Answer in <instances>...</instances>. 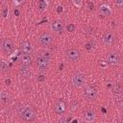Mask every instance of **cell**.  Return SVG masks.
<instances>
[{
  "label": "cell",
  "instance_id": "6da1fadb",
  "mask_svg": "<svg viewBox=\"0 0 123 123\" xmlns=\"http://www.w3.org/2000/svg\"><path fill=\"white\" fill-rule=\"evenodd\" d=\"M50 53L47 51H43L40 54L37 56V69L40 72H45L49 68L50 64Z\"/></svg>",
  "mask_w": 123,
  "mask_h": 123
},
{
  "label": "cell",
  "instance_id": "7a4b0ae2",
  "mask_svg": "<svg viewBox=\"0 0 123 123\" xmlns=\"http://www.w3.org/2000/svg\"><path fill=\"white\" fill-rule=\"evenodd\" d=\"M18 113H19L20 118L26 122H32L36 118V112H35L34 109L30 106L21 107L18 111Z\"/></svg>",
  "mask_w": 123,
  "mask_h": 123
},
{
  "label": "cell",
  "instance_id": "3957f363",
  "mask_svg": "<svg viewBox=\"0 0 123 123\" xmlns=\"http://www.w3.org/2000/svg\"><path fill=\"white\" fill-rule=\"evenodd\" d=\"M72 85L75 86V87H82L84 85H85V76L82 74V73H75L73 76H72Z\"/></svg>",
  "mask_w": 123,
  "mask_h": 123
},
{
  "label": "cell",
  "instance_id": "277c9868",
  "mask_svg": "<svg viewBox=\"0 0 123 123\" xmlns=\"http://www.w3.org/2000/svg\"><path fill=\"white\" fill-rule=\"evenodd\" d=\"M1 48L4 53L11 55V53L13 50V43L12 42V40H10L8 38H3L1 41Z\"/></svg>",
  "mask_w": 123,
  "mask_h": 123
},
{
  "label": "cell",
  "instance_id": "5b68a950",
  "mask_svg": "<svg viewBox=\"0 0 123 123\" xmlns=\"http://www.w3.org/2000/svg\"><path fill=\"white\" fill-rule=\"evenodd\" d=\"M37 41L42 45V46H49L52 43V36L49 33H43L38 37Z\"/></svg>",
  "mask_w": 123,
  "mask_h": 123
},
{
  "label": "cell",
  "instance_id": "8992f818",
  "mask_svg": "<svg viewBox=\"0 0 123 123\" xmlns=\"http://www.w3.org/2000/svg\"><path fill=\"white\" fill-rule=\"evenodd\" d=\"M121 57L117 52H111L107 56V63L109 64H118L120 62Z\"/></svg>",
  "mask_w": 123,
  "mask_h": 123
},
{
  "label": "cell",
  "instance_id": "52a82bcc",
  "mask_svg": "<svg viewBox=\"0 0 123 123\" xmlns=\"http://www.w3.org/2000/svg\"><path fill=\"white\" fill-rule=\"evenodd\" d=\"M54 110H55V112L59 115H62L66 111V105L65 103L62 101V100H58L56 103H55V107H54Z\"/></svg>",
  "mask_w": 123,
  "mask_h": 123
},
{
  "label": "cell",
  "instance_id": "ba28073f",
  "mask_svg": "<svg viewBox=\"0 0 123 123\" xmlns=\"http://www.w3.org/2000/svg\"><path fill=\"white\" fill-rule=\"evenodd\" d=\"M79 57H80V53L75 48H71V49H69L66 52V58H67V60H69L72 62H77L79 60Z\"/></svg>",
  "mask_w": 123,
  "mask_h": 123
},
{
  "label": "cell",
  "instance_id": "9c48e42d",
  "mask_svg": "<svg viewBox=\"0 0 123 123\" xmlns=\"http://www.w3.org/2000/svg\"><path fill=\"white\" fill-rule=\"evenodd\" d=\"M50 28L54 33H62L63 31V23L62 21L57 19L51 22L50 24Z\"/></svg>",
  "mask_w": 123,
  "mask_h": 123
},
{
  "label": "cell",
  "instance_id": "30bf717a",
  "mask_svg": "<svg viewBox=\"0 0 123 123\" xmlns=\"http://www.w3.org/2000/svg\"><path fill=\"white\" fill-rule=\"evenodd\" d=\"M18 61L20 62L21 65H30L32 63V57L30 54H25V53H22L21 55H19V58H18Z\"/></svg>",
  "mask_w": 123,
  "mask_h": 123
},
{
  "label": "cell",
  "instance_id": "8fae6325",
  "mask_svg": "<svg viewBox=\"0 0 123 123\" xmlns=\"http://www.w3.org/2000/svg\"><path fill=\"white\" fill-rule=\"evenodd\" d=\"M95 119V111L93 110H86L84 112L83 120L86 122H92Z\"/></svg>",
  "mask_w": 123,
  "mask_h": 123
},
{
  "label": "cell",
  "instance_id": "7c38bea8",
  "mask_svg": "<svg viewBox=\"0 0 123 123\" xmlns=\"http://www.w3.org/2000/svg\"><path fill=\"white\" fill-rule=\"evenodd\" d=\"M20 49L22 51V53H25V54H32L33 51H34V48H33V45L28 42V41H24L20 44Z\"/></svg>",
  "mask_w": 123,
  "mask_h": 123
},
{
  "label": "cell",
  "instance_id": "4fadbf2b",
  "mask_svg": "<svg viewBox=\"0 0 123 123\" xmlns=\"http://www.w3.org/2000/svg\"><path fill=\"white\" fill-rule=\"evenodd\" d=\"M99 12H100V14L103 15V16H110V15H111L112 11H111V9L110 8L109 5H107V4H102V5L100 6V8H99Z\"/></svg>",
  "mask_w": 123,
  "mask_h": 123
},
{
  "label": "cell",
  "instance_id": "5bb4252c",
  "mask_svg": "<svg viewBox=\"0 0 123 123\" xmlns=\"http://www.w3.org/2000/svg\"><path fill=\"white\" fill-rule=\"evenodd\" d=\"M114 41V35L111 32H108L106 33L104 36H103V42L104 44L106 45H111Z\"/></svg>",
  "mask_w": 123,
  "mask_h": 123
},
{
  "label": "cell",
  "instance_id": "9a60e30c",
  "mask_svg": "<svg viewBox=\"0 0 123 123\" xmlns=\"http://www.w3.org/2000/svg\"><path fill=\"white\" fill-rule=\"evenodd\" d=\"M86 97L89 100H94L97 97V91L94 87L92 86H88L86 89Z\"/></svg>",
  "mask_w": 123,
  "mask_h": 123
},
{
  "label": "cell",
  "instance_id": "2e32d148",
  "mask_svg": "<svg viewBox=\"0 0 123 123\" xmlns=\"http://www.w3.org/2000/svg\"><path fill=\"white\" fill-rule=\"evenodd\" d=\"M19 75L21 77L27 78V77H30L32 75V71L28 65H21V67L19 69Z\"/></svg>",
  "mask_w": 123,
  "mask_h": 123
},
{
  "label": "cell",
  "instance_id": "e0dca14e",
  "mask_svg": "<svg viewBox=\"0 0 123 123\" xmlns=\"http://www.w3.org/2000/svg\"><path fill=\"white\" fill-rule=\"evenodd\" d=\"M0 100H1V103L3 104H8L10 102V96L9 94L6 92V91H1L0 93Z\"/></svg>",
  "mask_w": 123,
  "mask_h": 123
},
{
  "label": "cell",
  "instance_id": "ac0fdd59",
  "mask_svg": "<svg viewBox=\"0 0 123 123\" xmlns=\"http://www.w3.org/2000/svg\"><path fill=\"white\" fill-rule=\"evenodd\" d=\"M111 91H112L114 94H116V95L121 94V93H122V86H121L120 84H115V85H113L112 87H111Z\"/></svg>",
  "mask_w": 123,
  "mask_h": 123
},
{
  "label": "cell",
  "instance_id": "d6986e66",
  "mask_svg": "<svg viewBox=\"0 0 123 123\" xmlns=\"http://www.w3.org/2000/svg\"><path fill=\"white\" fill-rule=\"evenodd\" d=\"M48 8V1L47 0H39L38 1V9L41 12H45Z\"/></svg>",
  "mask_w": 123,
  "mask_h": 123
},
{
  "label": "cell",
  "instance_id": "ffe728a7",
  "mask_svg": "<svg viewBox=\"0 0 123 123\" xmlns=\"http://www.w3.org/2000/svg\"><path fill=\"white\" fill-rule=\"evenodd\" d=\"M0 68H1L2 72L7 71V70H8V68H9L8 62H7L6 61H4V60H1V61H0Z\"/></svg>",
  "mask_w": 123,
  "mask_h": 123
},
{
  "label": "cell",
  "instance_id": "44dd1931",
  "mask_svg": "<svg viewBox=\"0 0 123 123\" xmlns=\"http://www.w3.org/2000/svg\"><path fill=\"white\" fill-rule=\"evenodd\" d=\"M18 53H19V51H18V50H15V52H13L12 54H11V55L9 56L10 61H11V62H15L16 59L19 58V56H18L19 54H18Z\"/></svg>",
  "mask_w": 123,
  "mask_h": 123
},
{
  "label": "cell",
  "instance_id": "7402d4cb",
  "mask_svg": "<svg viewBox=\"0 0 123 123\" xmlns=\"http://www.w3.org/2000/svg\"><path fill=\"white\" fill-rule=\"evenodd\" d=\"M85 47H86V50H92V49L94 48V42L91 41V40H90V41H87V42L86 43Z\"/></svg>",
  "mask_w": 123,
  "mask_h": 123
},
{
  "label": "cell",
  "instance_id": "603a6c76",
  "mask_svg": "<svg viewBox=\"0 0 123 123\" xmlns=\"http://www.w3.org/2000/svg\"><path fill=\"white\" fill-rule=\"evenodd\" d=\"M72 3L77 8H81L83 6V0H72Z\"/></svg>",
  "mask_w": 123,
  "mask_h": 123
},
{
  "label": "cell",
  "instance_id": "cb8c5ba5",
  "mask_svg": "<svg viewBox=\"0 0 123 123\" xmlns=\"http://www.w3.org/2000/svg\"><path fill=\"white\" fill-rule=\"evenodd\" d=\"M8 12H9V10H8V7H4L2 9V15L4 18H7L8 17Z\"/></svg>",
  "mask_w": 123,
  "mask_h": 123
},
{
  "label": "cell",
  "instance_id": "d4e9b609",
  "mask_svg": "<svg viewBox=\"0 0 123 123\" xmlns=\"http://www.w3.org/2000/svg\"><path fill=\"white\" fill-rule=\"evenodd\" d=\"M74 29H75V25H74V24H68V25L66 26V30H67L68 32H73Z\"/></svg>",
  "mask_w": 123,
  "mask_h": 123
},
{
  "label": "cell",
  "instance_id": "484cf974",
  "mask_svg": "<svg viewBox=\"0 0 123 123\" xmlns=\"http://www.w3.org/2000/svg\"><path fill=\"white\" fill-rule=\"evenodd\" d=\"M61 121L62 123H69V122H72V119H71V117H63V118H62Z\"/></svg>",
  "mask_w": 123,
  "mask_h": 123
},
{
  "label": "cell",
  "instance_id": "4316f807",
  "mask_svg": "<svg viewBox=\"0 0 123 123\" xmlns=\"http://www.w3.org/2000/svg\"><path fill=\"white\" fill-rule=\"evenodd\" d=\"M115 5H116L118 8L122 7V6H123V0H115Z\"/></svg>",
  "mask_w": 123,
  "mask_h": 123
},
{
  "label": "cell",
  "instance_id": "83f0119b",
  "mask_svg": "<svg viewBox=\"0 0 123 123\" xmlns=\"http://www.w3.org/2000/svg\"><path fill=\"white\" fill-rule=\"evenodd\" d=\"M63 12V7L62 6V5H59L58 7H57V12L58 13H62Z\"/></svg>",
  "mask_w": 123,
  "mask_h": 123
},
{
  "label": "cell",
  "instance_id": "f1b7e54d",
  "mask_svg": "<svg viewBox=\"0 0 123 123\" xmlns=\"http://www.w3.org/2000/svg\"><path fill=\"white\" fill-rule=\"evenodd\" d=\"M37 81L38 82H43V81H45V76L44 75H38L37 76Z\"/></svg>",
  "mask_w": 123,
  "mask_h": 123
},
{
  "label": "cell",
  "instance_id": "f546056e",
  "mask_svg": "<svg viewBox=\"0 0 123 123\" xmlns=\"http://www.w3.org/2000/svg\"><path fill=\"white\" fill-rule=\"evenodd\" d=\"M23 1H24V0H12L13 4H14L15 6H18V5H20V4H21Z\"/></svg>",
  "mask_w": 123,
  "mask_h": 123
},
{
  "label": "cell",
  "instance_id": "4dcf8cb0",
  "mask_svg": "<svg viewBox=\"0 0 123 123\" xmlns=\"http://www.w3.org/2000/svg\"><path fill=\"white\" fill-rule=\"evenodd\" d=\"M87 7H88V9H89L90 11L94 9V5H93V3H91V2H88V4H87Z\"/></svg>",
  "mask_w": 123,
  "mask_h": 123
},
{
  "label": "cell",
  "instance_id": "1f68e13d",
  "mask_svg": "<svg viewBox=\"0 0 123 123\" xmlns=\"http://www.w3.org/2000/svg\"><path fill=\"white\" fill-rule=\"evenodd\" d=\"M14 14L15 15H18V10H16V9L14 10Z\"/></svg>",
  "mask_w": 123,
  "mask_h": 123
},
{
  "label": "cell",
  "instance_id": "d6a6232c",
  "mask_svg": "<svg viewBox=\"0 0 123 123\" xmlns=\"http://www.w3.org/2000/svg\"><path fill=\"white\" fill-rule=\"evenodd\" d=\"M5 82H6V84H8V85H9V84L11 83V80H10V79H8V80H6Z\"/></svg>",
  "mask_w": 123,
  "mask_h": 123
},
{
  "label": "cell",
  "instance_id": "836d02e7",
  "mask_svg": "<svg viewBox=\"0 0 123 123\" xmlns=\"http://www.w3.org/2000/svg\"><path fill=\"white\" fill-rule=\"evenodd\" d=\"M122 122H123V117H122Z\"/></svg>",
  "mask_w": 123,
  "mask_h": 123
}]
</instances>
